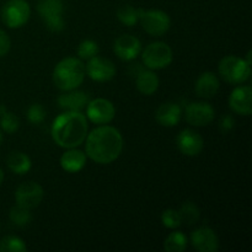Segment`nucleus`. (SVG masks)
Here are the masks:
<instances>
[{
	"label": "nucleus",
	"instance_id": "1",
	"mask_svg": "<svg viewBox=\"0 0 252 252\" xmlns=\"http://www.w3.org/2000/svg\"><path fill=\"white\" fill-rule=\"evenodd\" d=\"M123 137L120 130L102 125L88 133L85 139V154L97 164H111L122 154Z\"/></svg>",
	"mask_w": 252,
	"mask_h": 252
},
{
	"label": "nucleus",
	"instance_id": "2",
	"mask_svg": "<svg viewBox=\"0 0 252 252\" xmlns=\"http://www.w3.org/2000/svg\"><path fill=\"white\" fill-rule=\"evenodd\" d=\"M88 133V118L78 111H64L52 123V139L63 149L78 148L85 142Z\"/></svg>",
	"mask_w": 252,
	"mask_h": 252
},
{
	"label": "nucleus",
	"instance_id": "3",
	"mask_svg": "<svg viewBox=\"0 0 252 252\" xmlns=\"http://www.w3.org/2000/svg\"><path fill=\"white\" fill-rule=\"evenodd\" d=\"M85 64L75 57L64 58L54 66L52 80L61 91H70L78 89L85 80Z\"/></svg>",
	"mask_w": 252,
	"mask_h": 252
},
{
	"label": "nucleus",
	"instance_id": "4",
	"mask_svg": "<svg viewBox=\"0 0 252 252\" xmlns=\"http://www.w3.org/2000/svg\"><path fill=\"white\" fill-rule=\"evenodd\" d=\"M218 71L224 81L233 85H240L250 79L251 64L240 57L226 56L219 62Z\"/></svg>",
	"mask_w": 252,
	"mask_h": 252
},
{
	"label": "nucleus",
	"instance_id": "5",
	"mask_svg": "<svg viewBox=\"0 0 252 252\" xmlns=\"http://www.w3.org/2000/svg\"><path fill=\"white\" fill-rule=\"evenodd\" d=\"M142 61L150 70H161L167 68L174 61L171 47L165 42H153L142 49Z\"/></svg>",
	"mask_w": 252,
	"mask_h": 252
},
{
	"label": "nucleus",
	"instance_id": "6",
	"mask_svg": "<svg viewBox=\"0 0 252 252\" xmlns=\"http://www.w3.org/2000/svg\"><path fill=\"white\" fill-rule=\"evenodd\" d=\"M37 11L51 32H62L65 29L63 0H39Z\"/></svg>",
	"mask_w": 252,
	"mask_h": 252
},
{
	"label": "nucleus",
	"instance_id": "7",
	"mask_svg": "<svg viewBox=\"0 0 252 252\" xmlns=\"http://www.w3.org/2000/svg\"><path fill=\"white\" fill-rule=\"evenodd\" d=\"M142 29L153 37H161L166 33L171 26V19L162 10H143L139 9V20Z\"/></svg>",
	"mask_w": 252,
	"mask_h": 252
},
{
	"label": "nucleus",
	"instance_id": "8",
	"mask_svg": "<svg viewBox=\"0 0 252 252\" xmlns=\"http://www.w3.org/2000/svg\"><path fill=\"white\" fill-rule=\"evenodd\" d=\"M1 21L9 29H20L25 26L31 16V6L26 0H9L2 6Z\"/></svg>",
	"mask_w": 252,
	"mask_h": 252
},
{
	"label": "nucleus",
	"instance_id": "9",
	"mask_svg": "<svg viewBox=\"0 0 252 252\" xmlns=\"http://www.w3.org/2000/svg\"><path fill=\"white\" fill-rule=\"evenodd\" d=\"M86 118L95 125H108L113 121L116 116L115 105L110 100L103 97H97L90 100L85 107Z\"/></svg>",
	"mask_w": 252,
	"mask_h": 252
},
{
	"label": "nucleus",
	"instance_id": "10",
	"mask_svg": "<svg viewBox=\"0 0 252 252\" xmlns=\"http://www.w3.org/2000/svg\"><path fill=\"white\" fill-rule=\"evenodd\" d=\"M43 187L34 181L24 182L15 191V202L17 206H21L30 211L37 208L43 201Z\"/></svg>",
	"mask_w": 252,
	"mask_h": 252
},
{
	"label": "nucleus",
	"instance_id": "11",
	"mask_svg": "<svg viewBox=\"0 0 252 252\" xmlns=\"http://www.w3.org/2000/svg\"><path fill=\"white\" fill-rule=\"evenodd\" d=\"M116 66L112 61L103 57L95 56L89 59L85 65V73L96 83H107L116 76Z\"/></svg>",
	"mask_w": 252,
	"mask_h": 252
},
{
	"label": "nucleus",
	"instance_id": "12",
	"mask_svg": "<svg viewBox=\"0 0 252 252\" xmlns=\"http://www.w3.org/2000/svg\"><path fill=\"white\" fill-rule=\"evenodd\" d=\"M185 118L193 127H206L216 118V111L208 102H192L185 108Z\"/></svg>",
	"mask_w": 252,
	"mask_h": 252
},
{
	"label": "nucleus",
	"instance_id": "13",
	"mask_svg": "<svg viewBox=\"0 0 252 252\" xmlns=\"http://www.w3.org/2000/svg\"><path fill=\"white\" fill-rule=\"evenodd\" d=\"M142 42L133 34H122L117 37L113 43V52L116 56L125 62H132L142 53Z\"/></svg>",
	"mask_w": 252,
	"mask_h": 252
},
{
	"label": "nucleus",
	"instance_id": "14",
	"mask_svg": "<svg viewBox=\"0 0 252 252\" xmlns=\"http://www.w3.org/2000/svg\"><path fill=\"white\" fill-rule=\"evenodd\" d=\"M176 144L180 152L186 157H198L204 148V140L198 132L193 129H184L176 138Z\"/></svg>",
	"mask_w": 252,
	"mask_h": 252
},
{
	"label": "nucleus",
	"instance_id": "15",
	"mask_svg": "<svg viewBox=\"0 0 252 252\" xmlns=\"http://www.w3.org/2000/svg\"><path fill=\"white\" fill-rule=\"evenodd\" d=\"M229 107L233 112L241 116H250L252 113V88L250 85L238 86L229 96Z\"/></svg>",
	"mask_w": 252,
	"mask_h": 252
},
{
	"label": "nucleus",
	"instance_id": "16",
	"mask_svg": "<svg viewBox=\"0 0 252 252\" xmlns=\"http://www.w3.org/2000/svg\"><path fill=\"white\" fill-rule=\"evenodd\" d=\"M189 243L199 252H217L219 250V239L216 231L208 226L196 229L191 234Z\"/></svg>",
	"mask_w": 252,
	"mask_h": 252
},
{
	"label": "nucleus",
	"instance_id": "17",
	"mask_svg": "<svg viewBox=\"0 0 252 252\" xmlns=\"http://www.w3.org/2000/svg\"><path fill=\"white\" fill-rule=\"evenodd\" d=\"M90 101L88 94L85 91L79 90H70V91H63V94L58 96L57 102H58L59 107L64 111H78L81 112L86 105Z\"/></svg>",
	"mask_w": 252,
	"mask_h": 252
},
{
	"label": "nucleus",
	"instance_id": "18",
	"mask_svg": "<svg viewBox=\"0 0 252 252\" xmlns=\"http://www.w3.org/2000/svg\"><path fill=\"white\" fill-rule=\"evenodd\" d=\"M220 81L213 71H204L194 84V93L201 98H212L218 94Z\"/></svg>",
	"mask_w": 252,
	"mask_h": 252
},
{
	"label": "nucleus",
	"instance_id": "19",
	"mask_svg": "<svg viewBox=\"0 0 252 252\" xmlns=\"http://www.w3.org/2000/svg\"><path fill=\"white\" fill-rule=\"evenodd\" d=\"M182 118L181 106L175 102L162 103L155 111V120L162 127H176Z\"/></svg>",
	"mask_w": 252,
	"mask_h": 252
},
{
	"label": "nucleus",
	"instance_id": "20",
	"mask_svg": "<svg viewBox=\"0 0 252 252\" xmlns=\"http://www.w3.org/2000/svg\"><path fill=\"white\" fill-rule=\"evenodd\" d=\"M88 157L85 152L79 150L76 148L66 149L64 154L61 157V166L64 171L69 174H76L85 167Z\"/></svg>",
	"mask_w": 252,
	"mask_h": 252
},
{
	"label": "nucleus",
	"instance_id": "21",
	"mask_svg": "<svg viewBox=\"0 0 252 252\" xmlns=\"http://www.w3.org/2000/svg\"><path fill=\"white\" fill-rule=\"evenodd\" d=\"M135 85H137L138 91L145 96L154 95L158 91L160 85V80L155 70H143L140 71L135 79Z\"/></svg>",
	"mask_w": 252,
	"mask_h": 252
},
{
	"label": "nucleus",
	"instance_id": "22",
	"mask_svg": "<svg viewBox=\"0 0 252 252\" xmlns=\"http://www.w3.org/2000/svg\"><path fill=\"white\" fill-rule=\"evenodd\" d=\"M6 165L10 171L16 175H25L31 170L32 161L30 157L25 153L14 150L6 158Z\"/></svg>",
	"mask_w": 252,
	"mask_h": 252
},
{
	"label": "nucleus",
	"instance_id": "23",
	"mask_svg": "<svg viewBox=\"0 0 252 252\" xmlns=\"http://www.w3.org/2000/svg\"><path fill=\"white\" fill-rule=\"evenodd\" d=\"M189 245V239L182 231H174L164 241V250L166 252H184Z\"/></svg>",
	"mask_w": 252,
	"mask_h": 252
},
{
	"label": "nucleus",
	"instance_id": "24",
	"mask_svg": "<svg viewBox=\"0 0 252 252\" xmlns=\"http://www.w3.org/2000/svg\"><path fill=\"white\" fill-rule=\"evenodd\" d=\"M179 214L181 217L182 223L187 224V225H193L201 218V211H199L198 206L193 202H185L180 207Z\"/></svg>",
	"mask_w": 252,
	"mask_h": 252
},
{
	"label": "nucleus",
	"instance_id": "25",
	"mask_svg": "<svg viewBox=\"0 0 252 252\" xmlns=\"http://www.w3.org/2000/svg\"><path fill=\"white\" fill-rule=\"evenodd\" d=\"M10 220L14 225L19 226V228H24L27 226L32 221V214L31 211L27 208H24L21 206H15L10 209Z\"/></svg>",
	"mask_w": 252,
	"mask_h": 252
},
{
	"label": "nucleus",
	"instance_id": "26",
	"mask_svg": "<svg viewBox=\"0 0 252 252\" xmlns=\"http://www.w3.org/2000/svg\"><path fill=\"white\" fill-rule=\"evenodd\" d=\"M117 19L125 26H134L139 20V9H135L132 5H123L117 10Z\"/></svg>",
	"mask_w": 252,
	"mask_h": 252
},
{
	"label": "nucleus",
	"instance_id": "27",
	"mask_svg": "<svg viewBox=\"0 0 252 252\" xmlns=\"http://www.w3.org/2000/svg\"><path fill=\"white\" fill-rule=\"evenodd\" d=\"M0 128L7 134H14L20 128L19 117L10 111H4L0 113Z\"/></svg>",
	"mask_w": 252,
	"mask_h": 252
},
{
	"label": "nucleus",
	"instance_id": "28",
	"mask_svg": "<svg viewBox=\"0 0 252 252\" xmlns=\"http://www.w3.org/2000/svg\"><path fill=\"white\" fill-rule=\"evenodd\" d=\"M27 246L17 236L9 235L0 240V252H26Z\"/></svg>",
	"mask_w": 252,
	"mask_h": 252
},
{
	"label": "nucleus",
	"instance_id": "29",
	"mask_svg": "<svg viewBox=\"0 0 252 252\" xmlns=\"http://www.w3.org/2000/svg\"><path fill=\"white\" fill-rule=\"evenodd\" d=\"M98 52H100V47L97 42L93 39H84L78 46V56L81 61H89L93 57L97 56Z\"/></svg>",
	"mask_w": 252,
	"mask_h": 252
},
{
	"label": "nucleus",
	"instance_id": "30",
	"mask_svg": "<svg viewBox=\"0 0 252 252\" xmlns=\"http://www.w3.org/2000/svg\"><path fill=\"white\" fill-rule=\"evenodd\" d=\"M161 224L167 229H177L182 224L181 217H180L179 211H175V209H166L161 213Z\"/></svg>",
	"mask_w": 252,
	"mask_h": 252
},
{
	"label": "nucleus",
	"instance_id": "31",
	"mask_svg": "<svg viewBox=\"0 0 252 252\" xmlns=\"http://www.w3.org/2000/svg\"><path fill=\"white\" fill-rule=\"evenodd\" d=\"M26 116L30 123H32V125H41L46 120L47 111L41 103H33V105L29 107Z\"/></svg>",
	"mask_w": 252,
	"mask_h": 252
},
{
	"label": "nucleus",
	"instance_id": "32",
	"mask_svg": "<svg viewBox=\"0 0 252 252\" xmlns=\"http://www.w3.org/2000/svg\"><path fill=\"white\" fill-rule=\"evenodd\" d=\"M10 48H11V39L4 30L0 29V58L6 56Z\"/></svg>",
	"mask_w": 252,
	"mask_h": 252
},
{
	"label": "nucleus",
	"instance_id": "33",
	"mask_svg": "<svg viewBox=\"0 0 252 252\" xmlns=\"http://www.w3.org/2000/svg\"><path fill=\"white\" fill-rule=\"evenodd\" d=\"M219 126H220V129L223 132H230L234 128V126H235V120L233 118V116L226 115L224 117H221Z\"/></svg>",
	"mask_w": 252,
	"mask_h": 252
},
{
	"label": "nucleus",
	"instance_id": "34",
	"mask_svg": "<svg viewBox=\"0 0 252 252\" xmlns=\"http://www.w3.org/2000/svg\"><path fill=\"white\" fill-rule=\"evenodd\" d=\"M4 177H5L4 171H2V170L0 169V186H1V184H2V182H4Z\"/></svg>",
	"mask_w": 252,
	"mask_h": 252
},
{
	"label": "nucleus",
	"instance_id": "35",
	"mask_svg": "<svg viewBox=\"0 0 252 252\" xmlns=\"http://www.w3.org/2000/svg\"><path fill=\"white\" fill-rule=\"evenodd\" d=\"M2 140H4V138H2V134H1V132H0V145L2 144Z\"/></svg>",
	"mask_w": 252,
	"mask_h": 252
}]
</instances>
